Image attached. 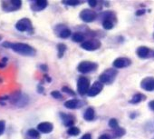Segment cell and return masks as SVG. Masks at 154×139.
Segmentation results:
<instances>
[{"label":"cell","instance_id":"cell-1","mask_svg":"<svg viewBox=\"0 0 154 139\" xmlns=\"http://www.w3.org/2000/svg\"><path fill=\"white\" fill-rule=\"evenodd\" d=\"M3 46L7 48H11L16 53L26 55V56H34L35 55V49L31 46L25 43H11V42H4Z\"/></svg>","mask_w":154,"mask_h":139},{"label":"cell","instance_id":"cell-2","mask_svg":"<svg viewBox=\"0 0 154 139\" xmlns=\"http://www.w3.org/2000/svg\"><path fill=\"white\" fill-rule=\"evenodd\" d=\"M118 75V72L116 69L114 68H108L106 70L101 74L100 77H99V80L100 82L103 85V84H106V85H110L112 83H113V81L115 80L116 77Z\"/></svg>","mask_w":154,"mask_h":139},{"label":"cell","instance_id":"cell-3","mask_svg":"<svg viewBox=\"0 0 154 139\" xmlns=\"http://www.w3.org/2000/svg\"><path fill=\"white\" fill-rule=\"evenodd\" d=\"M22 2L20 0H8V1H2V9L6 12H13L21 8Z\"/></svg>","mask_w":154,"mask_h":139},{"label":"cell","instance_id":"cell-4","mask_svg":"<svg viewBox=\"0 0 154 139\" xmlns=\"http://www.w3.org/2000/svg\"><path fill=\"white\" fill-rule=\"evenodd\" d=\"M97 67H98V65L94 62L83 61L78 65V66H77V70L82 74H87V73L96 70Z\"/></svg>","mask_w":154,"mask_h":139},{"label":"cell","instance_id":"cell-5","mask_svg":"<svg viewBox=\"0 0 154 139\" xmlns=\"http://www.w3.org/2000/svg\"><path fill=\"white\" fill-rule=\"evenodd\" d=\"M90 88V80L85 77H79L77 81V91L82 96L87 94L88 90Z\"/></svg>","mask_w":154,"mask_h":139},{"label":"cell","instance_id":"cell-6","mask_svg":"<svg viewBox=\"0 0 154 139\" xmlns=\"http://www.w3.org/2000/svg\"><path fill=\"white\" fill-rule=\"evenodd\" d=\"M81 47L87 51H94L101 47V42L98 39L92 38L89 40H85L81 44Z\"/></svg>","mask_w":154,"mask_h":139},{"label":"cell","instance_id":"cell-7","mask_svg":"<svg viewBox=\"0 0 154 139\" xmlns=\"http://www.w3.org/2000/svg\"><path fill=\"white\" fill-rule=\"evenodd\" d=\"M16 28L20 31V32H25V31H32L33 27H32V22L28 18H22L17 21L16 24Z\"/></svg>","mask_w":154,"mask_h":139},{"label":"cell","instance_id":"cell-8","mask_svg":"<svg viewBox=\"0 0 154 139\" xmlns=\"http://www.w3.org/2000/svg\"><path fill=\"white\" fill-rule=\"evenodd\" d=\"M96 17H97V15H96L95 11H94L92 9H84L80 13V18L85 23L94 22L96 19Z\"/></svg>","mask_w":154,"mask_h":139},{"label":"cell","instance_id":"cell-9","mask_svg":"<svg viewBox=\"0 0 154 139\" xmlns=\"http://www.w3.org/2000/svg\"><path fill=\"white\" fill-rule=\"evenodd\" d=\"M140 87L145 91H149V92L154 91V77H148L142 79L140 82Z\"/></svg>","mask_w":154,"mask_h":139},{"label":"cell","instance_id":"cell-10","mask_svg":"<svg viewBox=\"0 0 154 139\" xmlns=\"http://www.w3.org/2000/svg\"><path fill=\"white\" fill-rule=\"evenodd\" d=\"M131 61L130 58L118 57L113 61L112 65L115 68H124V67H128L129 65H131Z\"/></svg>","mask_w":154,"mask_h":139},{"label":"cell","instance_id":"cell-11","mask_svg":"<svg viewBox=\"0 0 154 139\" xmlns=\"http://www.w3.org/2000/svg\"><path fill=\"white\" fill-rule=\"evenodd\" d=\"M103 88V85L100 82V81H96L95 83H94V85L89 88L87 95L91 97L93 96H96L97 95H99L101 93V91Z\"/></svg>","mask_w":154,"mask_h":139},{"label":"cell","instance_id":"cell-12","mask_svg":"<svg viewBox=\"0 0 154 139\" xmlns=\"http://www.w3.org/2000/svg\"><path fill=\"white\" fill-rule=\"evenodd\" d=\"M85 106V102L78 99H70L64 103V106L68 109H78Z\"/></svg>","mask_w":154,"mask_h":139},{"label":"cell","instance_id":"cell-13","mask_svg":"<svg viewBox=\"0 0 154 139\" xmlns=\"http://www.w3.org/2000/svg\"><path fill=\"white\" fill-rule=\"evenodd\" d=\"M48 5V2L46 0H37V1H34L31 5V9L35 12H39L44 10Z\"/></svg>","mask_w":154,"mask_h":139},{"label":"cell","instance_id":"cell-14","mask_svg":"<svg viewBox=\"0 0 154 139\" xmlns=\"http://www.w3.org/2000/svg\"><path fill=\"white\" fill-rule=\"evenodd\" d=\"M37 129L39 132L43 134H49L53 131L54 125L50 122H42L37 125Z\"/></svg>","mask_w":154,"mask_h":139},{"label":"cell","instance_id":"cell-15","mask_svg":"<svg viewBox=\"0 0 154 139\" xmlns=\"http://www.w3.org/2000/svg\"><path fill=\"white\" fill-rule=\"evenodd\" d=\"M137 55L140 58H148L152 55V51L147 46H140L137 51Z\"/></svg>","mask_w":154,"mask_h":139},{"label":"cell","instance_id":"cell-16","mask_svg":"<svg viewBox=\"0 0 154 139\" xmlns=\"http://www.w3.org/2000/svg\"><path fill=\"white\" fill-rule=\"evenodd\" d=\"M61 117H62V120L63 122V125L65 126H73L74 125V117L71 115H68V114H61Z\"/></svg>","mask_w":154,"mask_h":139},{"label":"cell","instance_id":"cell-17","mask_svg":"<svg viewBox=\"0 0 154 139\" xmlns=\"http://www.w3.org/2000/svg\"><path fill=\"white\" fill-rule=\"evenodd\" d=\"M39 138H40V134L35 129H29L26 133L25 139H39Z\"/></svg>","mask_w":154,"mask_h":139},{"label":"cell","instance_id":"cell-18","mask_svg":"<svg viewBox=\"0 0 154 139\" xmlns=\"http://www.w3.org/2000/svg\"><path fill=\"white\" fill-rule=\"evenodd\" d=\"M94 115H95L94 109L93 107H88L84 114V118L86 121H92L94 119Z\"/></svg>","mask_w":154,"mask_h":139},{"label":"cell","instance_id":"cell-19","mask_svg":"<svg viewBox=\"0 0 154 139\" xmlns=\"http://www.w3.org/2000/svg\"><path fill=\"white\" fill-rule=\"evenodd\" d=\"M145 99H146V96H145L143 94L138 93V94L134 95V96L131 97V99L130 100V103H131V104L135 105V104H139V103H140L141 101H143V100H145Z\"/></svg>","mask_w":154,"mask_h":139},{"label":"cell","instance_id":"cell-20","mask_svg":"<svg viewBox=\"0 0 154 139\" xmlns=\"http://www.w3.org/2000/svg\"><path fill=\"white\" fill-rule=\"evenodd\" d=\"M72 41L76 42V43H83L85 41V36L82 34V33H79V32H76L72 35Z\"/></svg>","mask_w":154,"mask_h":139},{"label":"cell","instance_id":"cell-21","mask_svg":"<svg viewBox=\"0 0 154 139\" xmlns=\"http://www.w3.org/2000/svg\"><path fill=\"white\" fill-rule=\"evenodd\" d=\"M58 36L61 37V38H67L71 36V30L63 27L62 29L59 30V33H58Z\"/></svg>","mask_w":154,"mask_h":139},{"label":"cell","instance_id":"cell-22","mask_svg":"<svg viewBox=\"0 0 154 139\" xmlns=\"http://www.w3.org/2000/svg\"><path fill=\"white\" fill-rule=\"evenodd\" d=\"M68 134L69 135H72V136H76L80 134V129L78 127H75V126H72L68 129L67 131Z\"/></svg>","mask_w":154,"mask_h":139},{"label":"cell","instance_id":"cell-23","mask_svg":"<svg viewBox=\"0 0 154 139\" xmlns=\"http://www.w3.org/2000/svg\"><path fill=\"white\" fill-rule=\"evenodd\" d=\"M57 50H58V57L61 58V57H63V55L66 50V46L64 44H62V43L58 44L57 45Z\"/></svg>","mask_w":154,"mask_h":139},{"label":"cell","instance_id":"cell-24","mask_svg":"<svg viewBox=\"0 0 154 139\" xmlns=\"http://www.w3.org/2000/svg\"><path fill=\"white\" fill-rule=\"evenodd\" d=\"M113 134H114L115 137H121V136H122V135H124L126 134V131L122 127H118V128L114 129Z\"/></svg>","mask_w":154,"mask_h":139},{"label":"cell","instance_id":"cell-25","mask_svg":"<svg viewBox=\"0 0 154 139\" xmlns=\"http://www.w3.org/2000/svg\"><path fill=\"white\" fill-rule=\"evenodd\" d=\"M63 3L67 6H78L82 4V1H79V0H63Z\"/></svg>","mask_w":154,"mask_h":139},{"label":"cell","instance_id":"cell-26","mask_svg":"<svg viewBox=\"0 0 154 139\" xmlns=\"http://www.w3.org/2000/svg\"><path fill=\"white\" fill-rule=\"evenodd\" d=\"M113 26H114V24L111 20H103V27L106 30H111L113 27Z\"/></svg>","mask_w":154,"mask_h":139},{"label":"cell","instance_id":"cell-27","mask_svg":"<svg viewBox=\"0 0 154 139\" xmlns=\"http://www.w3.org/2000/svg\"><path fill=\"white\" fill-rule=\"evenodd\" d=\"M109 126L112 129H116L119 127V124H118V121L115 119V118H112L110 119L109 121Z\"/></svg>","mask_w":154,"mask_h":139},{"label":"cell","instance_id":"cell-28","mask_svg":"<svg viewBox=\"0 0 154 139\" xmlns=\"http://www.w3.org/2000/svg\"><path fill=\"white\" fill-rule=\"evenodd\" d=\"M62 90H63V92H64V93H66V94H68V95H70V96H75V93H74L71 88H69V87H63L62 88Z\"/></svg>","mask_w":154,"mask_h":139},{"label":"cell","instance_id":"cell-29","mask_svg":"<svg viewBox=\"0 0 154 139\" xmlns=\"http://www.w3.org/2000/svg\"><path fill=\"white\" fill-rule=\"evenodd\" d=\"M51 96L55 99H63V96L59 91H53L51 93Z\"/></svg>","mask_w":154,"mask_h":139},{"label":"cell","instance_id":"cell-30","mask_svg":"<svg viewBox=\"0 0 154 139\" xmlns=\"http://www.w3.org/2000/svg\"><path fill=\"white\" fill-rule=\"evenodd\" d=\"M8 61V57H4V58H2V60L0 61V68H4V67L7 65Z\"/></svg>","mask_w":154,"mask_h":139},{"label":"cell","instance_id":"cell-31","mask_svg":"<svg viewBox=\"0 0 154 139\" xmlns=\"http://www.w3.org/2000/svg\"><path fill=\"white\" fill-rule=\"evenodd\" d=\"M5 128H6V123L5 121H0V134H2L5 131Z\"/></svg>","mask_w":154,"mask_h":139},{"label":"cell","instance_id":"cell-32","mask_svg":"<svg viewBox=\"0 0 154 139\" xmlns=\"http://www.w3.org/2000/svg\"><path fill=\"white\" fill-rule=\"evenodd\" d=\"M88 4L90 7L92 8H95L98 4V1H95V0H88Z\"/></svg>","mask_w":154,"mask_h":139},{"label":"cell","instance_id":"cell-33","mask_svg":"<svg viewBox=\"0 0 154 139\" xmlns=\"http://www.w3.org/2000/svg\"><path fill=\"white\" fill-rule=\"evenodd\" d=\"M98 139H111V136L108 134H103L100 135Z\"/></svg>","mask_w":154,"mask_h":139},{"label":"cell","instance_id":"cell-34","mask_svg":"<svg viewBox=\"0 0 154 139\" xmlns=\"http://www.w3.org/2000/svg\"><path fill=\"white\" fill-rule=\"evenodd\" d=\"M81 139H92V135H91V134L87 133V134H84V135L82 136V138H81Z\"/></svg>","mask_w":154,"mask_h":139},{"label":"cell","instance_id":"cell-35","mask_svg":"<svg viewBox=\"0 0 154 139\" xmlns=\"http://www.w3.org/2000/svg\"><path fill=\"white\" fill-rule=\"evenodd\" d=\"M144 13H145V10H144V9H140V10H138V11L136 12V16H137V17H140V16L143 15Z\"/></svg>","mask_w":154,"mask_h":139},{"label":"cell","instance_id":"cell-36","mask_svg":"<svg viewBox=\"0 0 154 139\" xmlns=\"http://www.w3.org/2000/svg\"><path fill=\"white\" fill-rule=\"evenodd\" d=\"M149 107L152 111H154V100H152V101H150V102L149 103Z\"/></svg>","mask_w":154,"mask_h":139},{"label":"cell","instance_id":"cell-37","mask_svg":"<svg viewBox=\"0 0 154 139\" xmlns=\"http://www.w3.org/2000/svg\"><path fill=\"white\" fill-rule=\"evenodd\" d=\"M40 67H41V69H42L43 71H45V72H46V71L48 70V67H47V65H42Z\"/></svg>","mask_w":154,"mask_h":139},{"label":"cell","instance_id":"cell-38","mask_svg":"<svg viewBox=\"0 0 154 139\" xmlns=\"http://www.w3.org/2000/svg\"><path fill=\"white\" fill-rule=\"evenodd\" d=\"M152 57H154V51H152V55H151Z\"/></svg>","mask_w":154,"mask_h":139},{"label":"cell","instance_id":"cell-39","mask_svg":"<svg viewBox=\"0 0 154 139\" xmlns=\"http://www.w3.org/2000/svg\"><path fill=\"white\" fill-rule=\"evenodd\" d=\"M153 36H154V34H153Z\"/></svg>","mask_w":154,"mask_h":139},{"label":"cell","instance_id":"cell-40","mask_svg":"<svg viewBox=\"0 0 154 139\" xmlns=\"http://www.w3.org/2000/svg\"><path fill=\"white\" fill-rule=\"evenodd\" d=\"M0 39H1V37H0Z\"/></svg>","mask_w":154,"mask_h":139}]
</instances>
